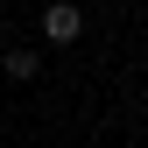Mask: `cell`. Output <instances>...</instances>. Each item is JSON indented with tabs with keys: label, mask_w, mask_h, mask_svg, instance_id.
Listing matches in <instances>:
<instances>
[{
	"label": "cell",
	"mask_w": 148,
	"mask_h": 148,
	"mask_svg": "<svg viewBox=\"0 0 148 148\" xmlns=\"http://www.w3.org/2000/svg\"><path fill=\"white\" fill-rule=\"evenodd\" d=\"M35 28H42L49 49H71V42L85 35V7H78V0H49V7L35 14Z\"/></svg>",
	"instance_id": "obj_1"
},
{
	"label": "cell",
	"mask_w": 148,
	"mask_h": 148,
	"mask_svg": "<svg viewBox=\"0 0 148 148\" xmlns=\"http://www.w3.org/2000/svg\"><path fill=\"white\" fill-rule=\"evenodd\" d=\"M0 71H7L14 85H35V78H42V49H28V42H14L7 57H0Z\"/></svg>",
	"instance_id": "obj_2"
}]
</instances>
